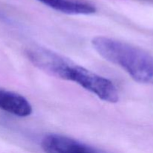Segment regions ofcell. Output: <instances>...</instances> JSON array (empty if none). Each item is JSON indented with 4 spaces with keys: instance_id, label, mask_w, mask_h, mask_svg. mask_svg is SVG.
Masks as SVG:
<instances>
[{
    "instance_id": "1",
    "label": "cell",
    "mask_w": 153,
    "mask_h": 153,
    "mask_svg": "<svg viewBox=\"0 0 153 153\" xmlns=\"http://www.w3.org/2000/svg\"><path fill=\"white\" fill-rule=\"evenodd\" d=\"M103 58L118 66L135 82L153 85V57L143 49L111 37L98 36L91 41Z\"/></svg>"
},
{
    "instance_id": "2",
    "label": "cell",
    "mask_w": 153,
    "mask_h": 153,
    "mask_svg": "<svg viewBox=\"0 0 153 153\" xmlns=\"http://www.w3.org/2000/svg\"><path fill=\"white\" fill-rule=\"evenodd\" d=\"M58 79L75 82L105 102L116 103L119 100L117 89L111 81L75 64L68 58Z\"/></svg>"
},
{
    "instance_id": "3",
    "label": "cell",
    "mask_w": 153,
    "mask_h": 153,
    "mask_svg": "<svg viewBox=\"0 0 153 153\" xmlns=\"http://www.w3.org/2000/svg\"><path fill=\"white\" fill-rule=\"evenodd\" d=\"M41 147L45 153H99L85 143L58 134L45 136L42 140Z\"/></svg>"
},
{
    "instance_id": "4",
    "label": "cell",
    "mask_w": 153,
    "mask_h": 153,
    "mask_svg": "<svg viewBox=\"0 0 153 153\" xmlns=\"http://www.w3.org/2000/svg\"><path fill=\"white\" fill-rule=\"evenodd\" d=\"M0 110L15 116L26 117L32 113V106L23 96L0 88Z\"/></svg>"
},
{
    "instance_id": "5",
    "label": "cell",
    "mask_w": 153,
    "mask_h": 153,
    "mask_svg": "<svg viewBox=\"0 0 153 153\" xmlns=\"http://www.w3.org/2000/svg\"><path fill=\"white\" fill-rule=\"evenodd\" d=\"M55 10L73 15H88L96 13L94 4L82 0H37Z\"/></svg>"
},
{
    "instance_id": "6",
    "label": "cell",
    "mask_w": 153,
    "mask_h": 153,
    "mask_svg": "<svg viewBox=\"0 0 153 153\" xmlns=\"http://www.w3.org/2000/svg\"><path fill=\"white\" fill-rule=\"evenodd\" d=\"M1 13H0V17H1Z\"/></svg>"
}]
</instances>
